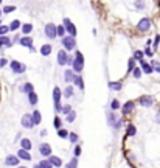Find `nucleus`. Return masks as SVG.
Listing matches in <instances>:
<instances>
[{
    "label": "nucleus",
    "instance_id": "1",
    "mask_svg": "<svg viewBox=\"0 0 160 168\" xmlns=\"http://www.w3.org/2000/svg\"><path fill=\"white\" fill-rule=\"evenodd\" d=\"M84 67V58H83V53L81 51H76L75 53V58H73V62H72V70L79 73Z\"/></svg>",
    "mask_w": 160,
    "mask_h": 168
},
{
    "label": "nucleus",
    "instance_id": "2",
    "mask_svg": "<svg viewBox=\"0 0 160 168\" xmlns=\"http://www.w3.org/2000/svg\"><path fill=\"white\" fill-rule=\"evenodd\" d=\"M61 97H62V90L59 87H55V89H53V103H55V110L56 112H61L62 110Z\"/></svg>",
    "mask_w": 160,
    "mask_h": 168
},
{
    "label": "nucleus",
    "instance_id": "3",
    "mask_svg": "<svg viewBox=\"0 0 160 168\" xmlns=\"http://www.w3.org/2000/svg\"><path fill=\"white\" fill-rule=\"evenodd\" d=\"M61 44L64 45V50H65V51H70V50H73L75 47H76V41H75V37H70V36L62 37V39H61Z\"/></svg>",
    "mask_w": 160,
    "mask_h": 168
},
{
    "label": "nucleus",
    "instance_id": "4",
    "mask_svg": "<svg viewBox=\"0 0 160 168\" xmlns=\"http://www.w3.org/2000/svg\"><path fill=\"white\" fill-rule=\"evenodd\" d=\"M64 28H65V33H68L70 37H76V26L72 23L70 19H64Z\"/></svg>",
    "mask_w": 160,
    "mask_h": 168
},
{
    "label": "nucleus",
    "instance_id": "5",
    "mask_svg": "<svg viewBox=\"0 0 160 168\" xmlns=\"http://www.w3.org/2000/svg\"><path fill=\"white\" fill-rule=\"evenodd\" d=\"M107 123H109L113 129H120V126H121L123 121H121V118H118L117 115H115L113 112H110V114L107 115Z\"/></svg>",
    "mask_w": 160,
    "mask_h": 168
},
{
    "label": "nucleus",
    "instance_id": "6",
    "mask_svg": "<svg viewBox=\"0 0 160 168\" xmlns=\"http://www.w3.org/2000/svg\"><path fill=\"white\" fill-rule=\"evenodd\" d=\"M149 28H151V19H148V17L140 19V22L137 23V30L141 31V33H146Z\"/></svg>",
    "mask_w": 160,
    "mask_h": 168
},
{
    "label": "nucleus",
    "instance_id": "7",
    "mask_svg": "<svg viewBox=\"0 0 160 168\" xmlns=\"http://www.w3.org/2000/svg\"><path fill=\"white\" fill-rule=\"evenodd\" d=\"M10 67H11V70L14 73H23L25 69H26V65L22 64V62H19V61H11L10 62Z\"/></svg>",
    "mask_w": 160,
    "mask_h": 168
},
{
    "label": "nucleus",
    "instance_id": "8",
    "mask_svg": "<svg viewBox=\"0 0 160 168\" xmlns=\"http://www.w3.org/2000/svg\"><path fill=\"white\" fill-rule=\"evenodd\" d=\"M134 107H135V103L134 101H126L121 107V114L123 115H131L134 112Z\"/></svg>",
    "mask_w": 160,
    "mask_h": 168
},
{
    "label": "nucleus",
    "instance_id": "9",
    "mask_svg": "<svg viewBox=\"0 0 160 168\" xmlns=\"http://www.w3.org/2000/svg\"><path fill=\"white\" fill-rule=\"evenodd\" d=\"M68 59H70V56L67 54V51L64 48L58 51V64L59 65H67L68 64Z\"/></svg>",
    "mask_w": 160,
    "mask_h": 168
},
{
    "label": "nucleus",
    "instance_id": "10",
    "mask_svg": "<svg viewBox=\"0 0 160 168\" xmlns=\"http://www.w3.org/2000/svg\"><path fill=\"white\" fill-rule=\"evenodd\" d=\"M45 36L48 39H55L56 37V25L55 23H47L45 25Z\"/></svg>",
    "mask_w": 160,
    "mask_h": 168
},
{
    "label": "nucleus",
    "instance_id": "11",
    "mask_svg": "<svg viewBox=\"0 0 160 168\" xmlns=\"http://www.w3.org/2000/svg\"><path fill=\"white\" fill-rule=\"evenodd\" d=\"M138 103L143 107H151V106H152V103H154V100H152V97H151V95H141L140 100H138Z\"/></svg>",
    "mask_w": 160,
    "mask_h": 168
},
{
    "label": "nucleus",
    "instance_id": "12",
    "mask_svg": "<svg viewBox=\"0 0 160 168\" xmlns=\"http://www.w3.org/2000/svg\"><path fill=\"white\" fill-rule=\"evenodd\" d=\"M20 123H22V126H23V128L31 129V128L34 126V125H33V120H31V114H25V115H22Z\"/></svg>",
    "mask_w": 160,
    "mask_h": 168
},
{
    "label": "nucleus",
    "instance_id": "13",
    "mask_svg": "<svg viewBox=\"0 0 160 168\" xmlns=\"http://www.w3.org/2000/svg\"><path fill=\"white\" fill-rule=\"evenodd\" d=\"M39 153L44 157H50L51 156V146L48 143H41L39 145Z\"/></svg>",
    "mask_w": 160,
    "mask_h": 168
},
{
    "label": "nucleus",
    "instance_id": "14",
    "mask_svg": "<svg viewBox=\"0 0 160 168\" xmlns=\"http://www.w3.org/2000/svg\"><path fill=\"white\" fill-rule=\"evenodd\" d=\"M5 165L6 166H17V165H19V157L10 154V156L5 159Z\"/></svg>",
    "mask_w": 160,
    "mask_h": 168
},
{
    "label": "nucleus",
    "instance_id": "15",
    "mask_svg": "<svg viewBox=\"0 0 160 168\" xmlns=\"http://www.w3.org/2000/svg\"><path fill=\"white\" fill-rule=\"evenodd\" d=\"M19 44L22 47H28V48H31V47H33V37L23 36V37H20V39H19Z\"/></svg>",
    "mask_w": 160,
    "mask_h": 168
},
{
    "label": "nucleus",
    "instance_id": "16",
    "mask_svg": "<svg viewBox=\"0 0 160 168\" xmlns=\"http://www.w3.org/2000/svg\"><path fill=\"white\" fill-rule=\"evenodd\" d=\"M31 120H33V125H34V126L41 125V121H42V115H41V112H39V110H34L33 114H31Z\"/></svg>",
    "mask_w": 160,
    "mask_h": 168
},
{
    "label": "nucleus",
    "instance_id": "17",
    "mask_svg": "<svg viewBox=\"0 0 160 168\" xmlns=\"http://www.w3.org/2000/svg\"><path fill=\"white\" fill-rule=\"evenodd\" d=\"M19 90H20L22 93H26V95H28V93L34 92V87H33V84H31V82H25L23 86L19 87Z\"/></svg>",
    "mask_w": 160,
    "mask_h": 168
},
{
    "label": "nucleus",
    "instance_id": "18",
    "mask_svg": "<svg viewBox=\"0 0 160 168\" xmlns=\"http://www.w3.org/2000/svg\"><path fill=\"white\" fill-rule=\"evenodd\" d=\"M17 157H19V160H31V154L28 151H25V149H19L17 151Z\"/></svg>",
    "mask_w": 160,
    "mask_h": 168
},
{
    "label": "nucleus",
    "instance_id": "19",
    "mask_svg": "<svg viewBox=\"0 0 160 168\" xmlns=\"http://www.w3.org/2000/svg\"><path fill=\"white\" fill-rule=\"evenodd\" d=\"M107 86L110 90H121L123 89V82L121 81H109Z\"/></svg>",
    "mask_w": 160,
    "mask_h": 168
},
{
    "label": "nucleus",
    "instance_id": "20",
    "mask_svg": "<svg viewBox=\"0 0 160 168\" xmlns=\"http://www.w3.org/2000/svg\"><path fill=\"white\" fill-rule=\"evenodd\" d=\"M140 69H141V72H145V73H152L154 70H152V67H151V64H148L146 61H140Z\"/></svg>",
    "mask_w": 160,
    "mask_h": 168
},
{
    "label": "nucleus",
    "instance_id": "21",
    "mask_svg": "<svg viewBox=\"0 0 160 168\" xmlns=\"http://www.w3.org/2000/svg\"><path fill=\"white\" fill-rule=\"evenodd\" d=\"M20 146H22L20 149H25V151L30 153V149H31V146H33V145H31V140H30V138H22V140H20Z\"/></svg>",
    "mask_w": 160,
    "mask_h": 168
},
{
    "label": "nucleus",
    "instance_id": "22",
    "mask_svg": "<svg viewBox=\"0 0 160 168\" xmlns=\"http://www.w3.org/2000/svg\"><path fill=\"white\" fill-rule=\"evenodd\" d=\"M11 45H13V41L8 36H2V37H0V48H2V47H11Z\"/></svg>",
    "mask_w": 160,
    "mask_h": 168
},
{
    "label": "nucleus",
    "instance_id": "23",
    "mask_svg": "<svg viewBox=\"0 0 160 168\" xmlns=\"http://www.w3.org/2000/svg\"><path fill=\"white\" fill-rule=\"evenodd\" d=\"M48 162H50L53 166H58V168L62 165V160H61V159H59V157H56V156H53V154L48 157Z\"/></svg>",
    "mask_w": 160,
    "mask_h": 168
},
{
    "label": "nucleus",
    "instance_id": "24",
    "mask_svg": "<svg viewBox=\"0 0 160 168\" xmlns=\"http://www.w3.org/2000/svg\"><path fill=\"white\" fill-rule=\"evenodd\" d=\"M73 84H76V86L81 89V90H84V81H83V78L79 76V75H75V78H73V81H72Z\"/></svg>",
    "mask_w": 160,
    "mask_h": 168
},
{
    "label": "nucleus",
    "instance_id": "25",
    "mask_svg": "<svg viewBox=\"0 0 160 168\" xmlns=\"http://www.w3.org/2000/svg\"><path fill=\"white\" fill-rule=\"evenodd\" d=\"M62 97H65V98H72L73 97V87L70 86V84H68L64 90H62Z\"/></svg>",
    "mask_w": 160,
    "mask_h": 168
},
{
    "label": "nucleus",
    "instance_id": "26",
    "mask_svg": "<svg viewBox=\"0 0 160 168\" xmlns=\"http://www.w3.org/2000/svg\"><path fill=\"white\" fill-rule=\"evenodd\" d=\"M28 101H30V104H31V106H36V104H38L39 98H38V95H36V92L28 93Z\"/></svg>",
    "mask_w": 160,
    "mask_h": 168
},
{
    "label": "nucleus",
    "instance_id": "27",
    "mask_svg": "<svg viewBox=\"0 0 160 168\" xmlns=\"http://www.w3.org/2000/svg\"><path fill=\"white\" fill-rule=\"evenodd\" d=\"M51 45L50 44H45V45H42V48H41V54L42 56H48L50 53H51Z\"/></svg>",
    "mask_w": 160,
    "mask_h": 168
},
{
    "label": "nucleus",
    "instance_id": "28",
    "mask_svg": "<svg viewBox=\"0 0 160 168\" xmlns=\"http://www.w3.org/2000/svg\"><path fill=\"white\" fill-rule=\"evenodd\" d=\"M31 31H33V25H31V23H23V25H22V33H23L25 36H28Z\"/></svg>",
    "mask_w": 160,
    "mask_h": 168
},
{
    "label": "nucleus",
    "instance_id": "29",
    "mask_svg": "<svg viewBox=\"0 0 160 168\" xmlns=\"http://www.w3.org/2000/svg\"><path fill=\"white\" fill-rule=\"evenodd\" d=\"M22 26V23H20V20H13L11 23H10V31H16V30H19V28Z\"/></svg>",
    "mask_w": 160,
    "mask_h": 168
},
{
    "label": "nucleus",
    "instance_id": "30",
    "mask_svg": "<svg viewBox=\"0 0 160 168\" xmlns=\"http://www.w3.org/2000/svg\"><path fill=\"white\" fill-rule=\"evenodd\" d=\"M64 78H65V82H72V81H73V78H75V73H73V70H65Z\"/></svg>",
    "mask_w": 160,
    "mask_h": 168
},
{
    "label": "nucleus",
    "instance_id": "31",
    "mask_svg": "<svg viewBox=\"0 0 160 168\" xmlns=\"http://www.w3.org/2000/svg\"><path fill=\"white\" fill-rule=\"evenodd\" d=\"M56 36H59L61 39H62V37H65V28H64V25L56 26Z\"/></svg>",
    "mask_w": 160,
    "mask_h": 168
},
{
    "label": "nucleus",
    "instance_id": "32",
    "mask_svg": "<svg viewBox=\"0 0 160 168\" xmlns=\"http://www.w3.org/2000/svg\"><path fill=\"white\" fill-rule=\"evenodd\" d=\"M75 118H76V112H75V110H72L70 114H67V115H65V120L68 121V123H73Z\"/></svg>",
    "mask_w": 160,
    "mask_h": 168
},
{
    "label": "nucleus",
    "instance_id": "33",
    "mask_svg": "<svg viewBox=\"0 0 160 168\" xmlns=\"http://www.w3.org/2000/svg\"><path fill=\"white\" fill-rule=\"evenodd\" d=\"M76 166H78V157H72V160L65 165V168H76Z\"/></svg>",
    "mask_w": 160,
    "mask_h": 168
},
{
    "label": "nucleus",
    "instance_id": "34",
    "mask_svg": "<svg viewBox=\"0 0 160 168\" xmlns=\"http://www.w3.org/2000/svg\"><path fill=\"white\" fill-rule=\"evenodd\" d=\"M39 166L41 168H53V165L48 162V159H44V160H41L39 162Z\"/></svg>",
    "mask_w": 160,
    "mask_h": 168
},
{
    "label": "nucleus",
    "instance_id": "35",
    "mask_svg": "<svg viewBox=\"0 0 160 168\" xmlns=\"http://www.w3.org/2000/svg\"><path fill=\"white\" fill-rule=\"evenodd\" d=\"M58 135L61 137V138H68V131L67 129H58Z\"/></svg>",
    "mask_w": 160,
    "mask_h": 168
},
{
    "label": "nucleus",
    "instance_id": "36",
    "mask_svg": "<svg viewBox=\"0 0 160 168\" xmlns=\"http://www.w3.org/2000/svg\"><path fill=\"white\" fill-rule=\"evenodd\" d=\"M135 132H137V129H135V126H132V125H129V126H128V135H129V137H132V135H135Z\"/></svg>",
    "mask_w": 160,
    "mask_h": 168
},
{
    "label": "nucleus",
    "instance_id": "37",
    "mask_svg": "<svg viewBox=\"0 0 160 168\" xmlns=\"http://www.w3.org/2000/svg\"><path fill=\"white\" fill-rule=\"evenodd\" d=\"M8 31H10V26H8V25H2V26H0V37L5 36Z\"/></svg>",
    "mask_w": 160,
    "mask_h": 168
},
{
    "label": "nucleus",
    "instance_id": "38",
    "mask_svg": "<svg viewBox=\"0 0 160 168\" xmlns=\"http://www.w3.org/2000/svg\"><path fill=\"white\" fill-rule=\"evenodd\" d=\"M151 67H152V70H154V72H158V73H160V62L152 61V62H151Z\"/></svg>",
    "mask_w": 160,
    "mask_h": 168
},
{
    "label": "nucleus",
    "instance_id": "39",
    "mask_svg": "<svg viewBox=\"0 0 160 168\" xmlns=\"http://www.w3.org/2000/svg\"><path fill=\"white\" fill-rule=\"evenodd\" d=\"M143 51H135L134 53V58H132V59H137V61H143Z\"/></svg>",
    "mask_w": 160,
    "mask_h": 168
},
{
    "label": "nucleus",
    "instance_id": "40",
    "mask_svg": "<svg viewBox=\"0 0 160 168\" xmlns=\"http://www.w3.org/2000/svg\"><path fill=\"white\" fill-rule=\"evenodd\" d=\"M110 109H112V110L120 109V103H118V100H112V103H110Z\"/></svg>",
    "mask_w": 160,
    "mask_h": 168
},
{
    "label": "nucleus",
    "instance_id": "41",
    "mask_svg": "<svg viewBox=\"0 0 160 168\" xmlns=\"http://www.w3.org/2000/svg\"><path fill=\"white\" fill-rule=\"evenodd\" d=\"M53 125H55L56 129H61V128H62V120H61L59 117H55V123H53Z\"/></svg>",
    "mask_w": 160,
    "mask_h": 168
},
{
    "label": "nucleus",
    "instance_id": "42",
    "mask_svg": "<svg viewBox=\"0 0 160 168\" xmlns=\"http://www.w3.org/2000/svg\"><path fill=\"white\" fill-rule=\"evenodd\" d=\"M61 112H62V114H65V115H67V114H70V112H72V106H70V104L62 106V110H61Z\"/></svg>",
    "mask_w": 160,
    "mask_h": 168
},
{
    "label": "nucleus",
    "instance_id": "43",
    "mask_svg": "<svg viewBox=\"0 0 160 168\" xmlns=\"http://www.w3.org/2000/svg\"><path fill=\"white\" fill-rule=\"evenodd\" d=\"M132 73H134V78H140L141 76V69H138V67H134V70H132Z\"/></svg>",
    "mask_w": 160,
    "mask_h": 168
},
{
    "label": "nucleus",
    "instance_id": "44",
    "mask_svg": "<svg viewBox=\"0 0 160 168\" xmlns=\"http://www.w3.org/2000/svg\"><path fill=\"white\" fill-rule=\"evenodd\" d=\"M68 140H70L72 143H76V142H78V135H76L75 132H70V134H68Z\"/></svg>",
    "mask_w": 160,
    "mask_h": 168
},
{
    "label": "nucleus",
    "instance_id": "45",
    "mask_svg": "<svg viewBox=\"0 0 160 168\" xmlns=\"http://www.w3.org/2000/svg\"><path fill=\"white\" fill-rule=\"evenodd\" d=\"M14 9H16V6H13V5H8V6H5V8H3V13H6V14H8V13H13Z\"/></svg>",
    "mask_w": 160,
    "mask_h": 168
},
{
    "label": "nucleus",
    "instance_id": "46",
    "mask_svg": "<svg viewBox=\"0 0 160 168\" xmlns=\"http://www.w3.org/2000/svg\"><path fill=\"white\" fill-rule=\"evenodd\" d=\"M79 154H81V146L76 145L75 146V157H79Z\"/></svg>",
    "mask_w": 160,
    "mask_h": 168
},
{
    "label": "nucleus",
    "instance_id": "47",
    "mask_svg": "<svg viewBox=\"0 0 160 168\" xmlns=\"http://www.w3.org/2000/svg\"><path fill=\"white\" fill-rule=\"evenodd\" d=\"M132 70H134V59H129V67H128V72H132Z\"/></svg>",
    "mask_w": 160,
    "mask_h": 168
},
{
    "label": "nucleus",
    "instance_id": "48",
    "mask_svg": "<svg viewBox=\"0 0 160 168\" xmlns=\"http://www.w3.org/2000/svg\"><path fill=\"white\" fill-rule=\"evenodd\" d=\"M134 5L137 6V9H143V8H145V3H143V2H135Z\"/></svg>",
    "mask_w": 160,
    "mask_h": 168
},
{
    "label": "nucleus",
    "instance_id": "49",
    "mask_svg": "<svg viewBox=\"0 0 160 168\" xmlns=\"http://www.w3.org/2000/svg\"><path fill=\"white\" fill-rule=\"evenodd\" d=\"M6 64H8V59H5V58H0V67H5Z\"/></svg>",
    "mask_w": 160,
    "mask_h": 168
},
{
    "label": "nucleus",
    "instance_id": "50",
    "mask_svg": "<svg viewBox=\"0 0 160 168\" xmlns=\"http://www.w3.org/2000/svg\"><path fill=\"white\" fill-rule=\"evenodd\" d=\"M158 44H160V36L157 34V36H155V39H154V47H155V48L158 47Z\"/></svg>",
    "mask_w": 160,
    "mask_h": 168
},
{
    "label": "nucleus",
    "instance_id": "51",
    "mask_svg": "<svg viewBox=\"0 0 160 168\" xmlns=\"http://www.w3.org/2000/svg\"><path fill=\"white\" fill-rule=\"evenodd\" d=\"M145 54H148V56H152V50H151V48H148V47H146V50H145Z\"/></svg>",
    "mask_w": 160,
    "mask_h": 168
},
{
    "label": "nucleus",
    "instance_id": "52",
    "mask_svg": "<svg viewBox=\"0 0 160 168\" xmlns=\"http://www.w3.org/2000/svg\"><path fill=\"white\" fill-rule=\"evenodd\" d=\"M41 135H42V137L47 135V129H42V131H41Z\"/></svg>",
    "mask_w": 160,
    "mask_h": 168
},
{
    "label": "nucleus",
    "instance_id": "53",
    "mask_svg": "<svg viewBox=\"0 0 160 168\" xmlns=\"http://www.w3.org/2000/svg\"><path fill=\"white\" fill-rule=\"evenodd\" d=\"M155 121H157V123H160V114L155 115Z\"/></svg>",
    "mask_w": 160,
    "mask_h": 168
},
{
    "label": "nucleus",
    "instance_id": "54",
    "mask_svg": "<svg viewBox=\"0 0 160 168\" xmlns=\"http://www.w3.org/2000/svg\"><path fill=\"white\" fill-rule=\"evenodd\" d=\"M34 168H41V166H39V163H36V165H34Z\"/></svg>",
    "mask_w": 160,
    "mask_h": 168
},
{
    "label": "nucleus",
    "instance_id": "55",
    "mask_svg": "<svg viewBox=\"0 0 160 168\" xmlns=\"http://www.w3.org/2000/svg\"><path fill=\"white\" fill-rule=\"evenodd\" d=\"M17 168H26V166H17Z\"/></svg>",
    "mask_w": 160,
    "mask_h": 168
},
{
    "label": "nucleus",
    "instance_id": "56",
    "mask_svg": "<svg viewBox=\"0 0 160 168\" xmlns=\"http://www.w3.org/2000/svg\"><path fill=\"white\" fill-rule=\"evenodd\" d=\"M0 26H2V20H0Z\"/></svg>",
    "mask_w": 160,
    "mask_h": 168
},
{
    "label": "nucleus",
    "instance_id": "57",
    "mask_svg": "<svg viewBox=\"0 0 160 168\" xmlns=\"http://www.w3.org/2000/svg\"><path fill=\"white\" fill-rule=\"evenodd\" d=\"M0 16H2V11H0Z\"/></svg>",
    "mask_w": 160,
    "mask_h": 168
},
{
    "label": "nucleus",
    "instance_id": "58",
    "mask_svg": "<svg viewBox=\"0 0 160 168\" xmlns=\"http://www.w3.org/2000/svg\"><path fill=\"white\" fill-rule=\"evenodd\" d=\"M0 3H2V2H0Z\"/></svg>",
    "mask_w": 160,
    "mask_h": 168
}]
</instances>
